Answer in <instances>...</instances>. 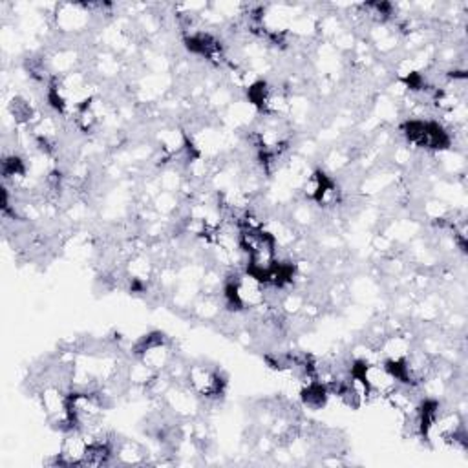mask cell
I'll list each match as a JSON object with an SVG mask.
<instances>
[{
  "label": "cell",
  "mask_w": 468,
  "mask_h": 468,
  "mask_svg": "<svg viewBox=\"0 0 468 468\" xmlns=\"http://www.w3.org/2000/svg\"><path fill=\"white\" fill-rule=\"evenodd\" d=\"M352 373L357 375L366 386L370 397H388L397 386H401L397 375L386 363L353 361Z\"/></svg>",
  "instance_id": "3"
},
{
  "label": "cell",
  "mask_w": 468,
  "mask_h": 468,
  "mask_svg": "<svg viewBox=\"0 0 468 468\" xmlns=\"http://www.w3.org/2000/svg\"><path fill=\"white\" fill-rule=\"evenodd\" d=\"M132 355L154 372H165L176 357V344L162 332H152L134 344Z\"/></svg>",
  "instance_id": "1"
},
{
  "label": "cell",
  "mask_w": 468,
  "mask_h": 468,
  "mask_svg": "<svg viewBox=\"0 0 468 468\" xmlns=\"http://www.w3.org/2000/svg\"><path fill=\"white\" fill-rule=\"evenodd\" d=\"M92 8L88 5H57L55 6V26L61 34L79 35L86 32L92 21Z\"/></svg>",
  "instance_id": "6"
},
{
  "label": "cell",
  "mask_w": 468,
  "mask_h": 468,
  "mask_svg": "<svg viewBox=\"0 0 468 468\" xmlns=\"http://www.w3.org/2000/svg\"><path fill=\"white\" fill-rule=\"evenodd\" d=\"M328 397H330V390L319 381L304 384L300 390V401L309 410L324 408L328 403Z\"/></svg>",
  "instance_id": "9"
},
{
  "label": "cell",
  "mask_w": 468,
  "mask_h": 468,
  "mask_svg": "<svg viewBox=\"0 0 468 468\" xmlns=\"http://www.w3.org/2000/svg\"><path fill=\"white\" fill-rule=\"evenodd\" d=\"M92 444V437L81 430H68L65 432L63 443H61V450L59 455L55 459V464L61 466H83L86 455H88V448Z\"/></svg>",
  "instance_id": "7"
},
{
  "label": "cell",
  "mask_w": 468,
  "mask_h": 468,
  "mask_svg": "<svg viewBox=\"0 0 468 468\" xmlns=\"http://www.w3.org/2000/svg\"><path fill=\"white\" fill-rule=\"evenodd\" d=\"M180 207V200H178V193H169V191H160L152 198V209L155 211V214L162 216H171L178 211Z\"/></svg>",
  "instance_id": "10"
},
{
  "label": "cell",
  "mask_w": 468,
  "mask_h": 468,
  "mask_svg": "<svg viewBox=\"0 0 468 468\" xmlns=\"http://www.w3.org/2000/svg\"><path fill=\"white\" fill-rule=\"evenodd\" d=\"M112 463L121 466H143L148 464V450L132 439H114V459Z\"/></svg>",
  "instance_id": "8"
},
{
  "label": "cell",
  "mask_w": 468,
  "mask_h": 468,
  "mask_svg": "<svg viewBox=\"0 0 468 468\" xmlns=\"http://www.w3.org/2000/svg\"><path fill=\"white\" fill-rule=\"evenodd\" d=\"M185 384L205 403H214L225 393L227 379L220 368L207 363H193L187 366Z\"/></svg>",
  "instance_id": "2"
},
{
  "label": "cell",
  "mask_w": 468,
  "mask_h": 468,
  "mask_svg": "<svg viewBox=\"0 0 468 468\" xmlns=\"http://www.w3.org/2000/svg\"><path fill=\"white\" fill-rule=\"evenodd\" d=\"M162 401L176 419L194 421L202 412V399L185 383H174Z\"/></svg>",
  "instance_id": "5"
},
{
  "label": "cell",
  "mask_w": 468,
  "mask_h": 468,
  "mask_svg": "<svg viewBox=\"0 0 468 468\" xmlns=\"http://www.w3.org/2000/svg\"><path fill=\"white\" fill-rule=\"evenodd\" d=\"M404 135L408 144L423 150L444 152L452 144L450 134L439 123L430 119H410L404 124Z\"/></svg>",
  "instance_id": "4"
}]
</instances>
